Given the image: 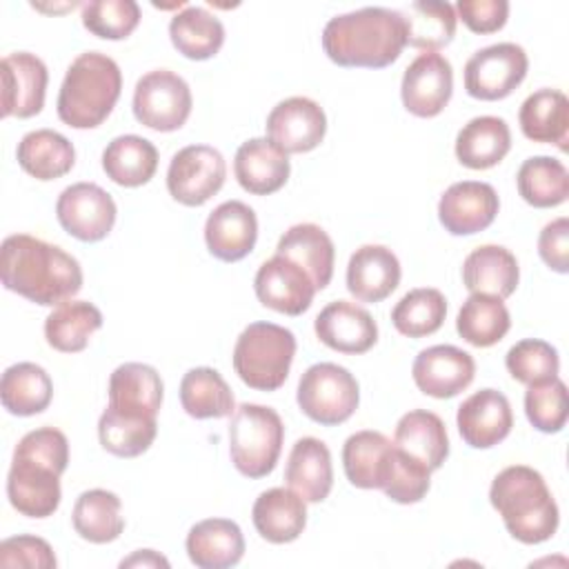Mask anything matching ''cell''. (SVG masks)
I'll use <instances>...</instances> for the list:
<instances>
[{
	"mask_svg": "<svg viewBox=\"0 0 569 569\" xmlns=\"http://www.w3.org/2000/svg\"><path fill=\"white\" fill-rule=\"evenodd\" d=\"M505 367L513 380L529 387L558 378L560 358L556 347H551L549 342L540 338H525L507 351Z\"/></svg>",
	"mask_w": 569,
	"mask_h": 569,
	"instance_id": "46",
	"label": "cell"
},
{
	"mask_svg": "<svg viewBox=\"0 0 569 569\" xmlns=\"http://www.w3.org/2000/svg\"><path fill=\"white\" fill-rule=\"evenodd\" d=\"M407 22V44L422 51H438L447 47L456 36L458 16L449 2H411L402 11Z\"/></svg>",
	"mask_w": 569,
	"mask_h": 569,
	"instance_id": "44",
	"label": "cell"
},
{
	"mask_svg": "<svg viewBox=\"0 0 569 569\" xmlns=\"http://www.w3.org/2000/svg\"><path fill=\"white\" fill-rule=\"evenodd\" d=\"M2 118H31L44 107V93L49 82L47 64L29 53L16 51L2 58Z\"/></svg>",
	"mask_w": 569,
	"mask_h": 569,
	"instance_id": "18",
	"label": "cell"
},
{
	"mask_svg": "<svg viewBox=\"0 0 569 569\" xmlns=\"http://www.w3.org/2000/svg\"><path fill=\"white\" fill-rule=\"evenodd\" d=\"M18 164L36 180H56L76 164V149L69 138L53 129H36L22 136L16 149Z\"/></svg>",
	"mask_w": 569,
	"mask_h": 569,
	"instance_id": "34",
	"label": "cell"
},
{
	"mask_svg": "<svg viewBox=\"0 0 569 569\" xmlns=\"http://www.w3.org/2000/svg\"><path fill=\"white\" fill-rule=\"evenodd\" d=\"M189 560L200 569H227L242 560L244 536L229 518H207L196 522L184 540Z\"/></svg>",
	"mask_w": 569,
	"mask_h": 569,
	"instance_id": "24",
	"label": "cell"
},
{
	"mask_svg": "<svg viewBox=\"0 0 569 569\" xmlns=\"http://www.w3.org/2000/svg\"><path fill=\"white\" fill-rule=\"evenodd\" d=\"M525 413L533 429L542 433H558L567 425V385L560 378H551L538 385H529L525 393Z\"/></svg>",
	"mask_w": 569,
	"mask_h": 569,
	"instance_id": "48",
	"label": "cell"
},
{
	"mask_svg": "<svg viewBox=\"0 0 569 569\" xmlns=\"http://www.w3.org/2000/svg\"><path fill=\"white\" fill-rule=\"evenodd\" d=\"M0 278L4 289L42 307H58L82 289L80 262L64 249L29 233L2 240Z\"/></svg>",
	"mask_w": 569,
	"mask_h": 569,
	"instance_id": "1",
	"label": "cell"
},
{
	"mask_svg": "<svg viewBox=\"0 0 569 569\" xmlns=\"http://www.w3.org/2000/svg\"><path fill=\"white\" fill-rule=\"evenodd\" d=\"M120 567L122 569L124 567H164V569H169V560L153 549H138L129 558L120 560Z\"/></svg>",
	"mask_w": 569,
	"mask_h": 569,
	"instance_id": "53",
	"label": "cell"
},
{
	"mask_svg": "<svg viewBox=\"0 0 569 569\" xmlns=\"http://www.w3.org/2000/svg\"><path fill=\"white\" fill-rule=\"evenodd\" d=\"M158 433L156 416L118 409L107 405L98 420V438L104 451L118 458H136L144 453Z\"/></svg>",
	"mask_w": 569,
	"mask_h": 569,
	"instance_id": "32",
	"label": "cell"
},
{
	"mask_svg": "<svg viewBox=\"0 0 569 569\" xmlns=\"http://www.w3.org/2000/svg\"><path fill=\"white\" fill-rule=\"evenodd\" d=\"M229 456L247 478H264L276 469L284 442V425L276 409L242 402L229 420Z\"/></svg>",
	"mask_w": 569,
	"mask_h": 569,
	"instance_id": "7",
	"label": "cell"
},
{
	"mask_svg": "<svg viewBox=\"0 0 569 569\" xmlns=\"http://www.w3.org/2000/svg\"><path fill=\"white\" fill-rule=\"evenodd\" d=\"M511 149L509 124L498 116L471 118L456 136V158L467 169H491Z\"/></svg>",
	"mask_w": 569,
	"mask_h": 569,
	"instance_id": "31",
	"label": "cell"
},
{
	"mask_svg": "<svg viewBox=\"0 0 569 569\" xmlns=\"http://www.w3.org/2000/svg\"><path fill=\"white\" fill-rule=\"evenodd\" d=\"M180 405L196 420L227 418L236 411L231 387L211 367H193L182 376Z\"/></svg>",
	"mask_w": 569,
	"mask_h": 569,
	"instance_id": "41",
	"label": "cell"
},
{
	"mask_svg": "<svg viewBox=\"0 0 569 569\" xmlns=\"http://www.w3.org/2000/svg\"><path fill=\"white\" fill-rule=\"evenodd\" d=\"M500 209L496 189L489 182H453L438 202V220L451 236H471L487 229Z\"/></svg>",
	"mask_w": 569,
	"mask_h": 569,
	"instance_id": "17",
	"label": "cell"
},
{
	"mask_svg": "<svg viewBox=\"0 0 569 569\" xmlns=\"http://www.w3.org/2000/svg\"><path fill=\"white\" fill-rule=\"evenodd\" d=\"M453 69L438 51L420 53L402 76L400 98L409 113L418 118H436L451 100Z\"/></svg>",
	"mask_w": 569,
	"mask_h": 569,
	"instance_id": "14",
	"label": "cell"
},
{
	"mask_svg": "<svg viewBox=\"0 0 569 569\" xmlns=\"http://www.w3.org/2000/svg\"><path fill=\"white\" fill-rule=\"evenodd\" d=\"M102 169L120 187H142L156 176L158 149L142 136H118L102 151Z\"/></svg>",
	"mask_w": 569,
	"mask_h": 569,
	"instance_id": "36",
	"label": "cell"
},
{
	"mask_svg": "<svg viewBox=\"0 0 569 569\" xmlns=\"http://www.w3.org/2000/svg\"><path fill=\"white\" fill-rule=\"evenodd\" d=\"M120 509H122V502L113 491H107V489L82 491L71 513L73 529L82 540H89L93 545L113 542L124 529V518Z\"/></svg>",
	"mask_w": 569,
	"mask_h": 569,
	"instance_id": "40",
	"label": "cell"
},
{
	"mask_svg": "<svg viewBox=\"0 0 569 569\" xmlns=\"http://www.w3.org/2000/svg\"><path fill=\"white\" fill-rule=\"evenodd\" d=\"M393 445L422 462L429 471L442 467L449 456V436L442 418L427 409L407 411L393 431Z\"/></svg>",
	"mask_w": 569,
	"mask_h": 569,
	"instance_id": "29",
	"label": "cell"
},
{
	"mask_svg": "<svg viewBox=\"0 0 569 569\" xmlns=\"http://www.w3.org/2000/svg\"><path fill=\"white\" fill-rule=\"evenodd\" d=\"M284 480L305 502H322L333 487L329 447L313 436L296 440L287 460Z\"/></svg>",
	"mask_w": 569,
	"mask_h": 569,
	"instance_id": "26",
	"label": "cell"
},
{
	"mask_svg": "<svg viewBox=\"0 0 569 569\" xmlns=\"http://www.w3.org/2000/svg\"><path fill=\"white\" fill-rule=\"evenodd\" d=\"M538 253L551 271H569V220L565 216L542 227L538 236Z\"/></svg>",
	"mask_w": 569,
	"mask_h": 569,
	"instance_id": "52",
	"label": "cell"
},
{
	"mask_svg": "<svg viewBox=\"0 0 569 569\" xmlns=\"http://www.w3.org/2000/svg\"><path fill=\"white\" fill-rule=\"evenodd\" d=\"M489 502L500 513L507 531L522 545H540L558 529V505L533 467H505L491 482Z\"/></svg>",
	"mask_w": 569,
	"mask_h": 569,
	"instance_id": "4",
	"label": "cell"
},
{
	"mask_svg": "<svg viewBox=\"0 0 569 569\" xmlns=\"http://www.w3.org/2000/svg\"><path fill=\"white\" fill-rule=\"evenodd\" d=\"M511 327L509 309L500 298L471 293L456 318V331L473 347H493L500 342Z\"/></svg>",
	"mask_w": 569,
	"mask_h": 569,
	"instance_id": "43",
	"label": "cell"
},
{
	"mask_svg": "<svg viewBox=\"0 0 569 569\" xmlns=\"http://www.w3.org/2000/svg\"><path fill=\"white\" fill-rule=\"evenodd\" d=\"M278 256L293 260L313 280L316 289H325L333 276L336 249L329 233L313 222H300L289 227L276 247Z\"/></svg>",
	"mask_w": 569,
	"mask_h": 569,
	"instance_id": "28",
	"label": "cell"
},
{
	"mask_svg": "<svg viewBox=\"0 0 569 569\" xmlns=\"http://www.w3.org/2000/svg\"><path fill=\"white\" fill-rule=\"evenodd\" d=\"M298 407L318 425H342L360 402V387L349 369L336 362L311 365L298 382Z\"/></svg>",
	"mask_w": 569,
	"mask_h": 569,
	"instance_id": "8",
	"label": "cell"
},
{
	"mask_svg": "<svg viewBox=\"0 0 569 569\" xmlns=\"http://www.w3.org/2000/svg\"><path fill=\"white\" fill-rule=\"evenodd\" d=\"M253 289L260 305L284 316L305 313L318 291L302 267L278 253L258 267Z\"/></svg>",
	"mask_w": 569,
	"mask_h": 569,
	"instance_id": "15",
	"label": "cell"
},
{
	"mask_svg": "<svg viewBox=\"0 0 569 569\" xmlns=\"http://www.w3.org/2000/svg\"><path fill=\"white\" fill-rule=\"evenodd\" d=\"M453 9H456V16L473 33L500 31L509 18L507 0H458Z\"/></svg>",
	"mask_w": 569,
	"mask_h": 569,
	"instance_id": "51",
	"label": "cell"
},
{
	"mask_svg": "<svg viewBox=\"0 0 569 569\" xmlns=\"http://www.w3.org/2000/svg\"><path fill=\"white\" fill-rule=\"evenodd\" d=\"M520 280L516 256L500 244L476 247L462 262V282L471 293L509 298Z\"/></svg>",
	"mask_w": 569,
	"mask_h": 569,
	"instance_id": "27",
	"label": "cell"
},
{
	"mask_svg": "<svg viewBox=\"0 0 569 569\" xmlns=\"http://www.w3.org/2000/svg\"><path fill=\"white\" fill-rule=\"evenodd\" d=\"M251 520L267 542L287 545L307 527V502L293 489L273 487L256 498Z\"/></svg>",
	"mask_w": 569,
	"mask_h": 569,
	"instance_id": "25",
	"label": "cell"
},
{
	"mask_svg": "<svg viewBox=\"0 0 569 569\" xmlns=\"http://www.w3.org/2000/svg\"><path fill=\"white\" fill-rule=\"evenodd\" d=\"M447 316V300L433 287L407 291L391 309L393 327L407 338H425L436 333Z\"/></svg>",
	"mask_w": 569,
	"mask_h": 569,
	"instance_id": "45",
	"label": "cell"
},
{
	"mask_svg": "<svg viewBox=\"0 0 569 569\" xmlns=\"http://www.w3.org/2000/svg\"><path fill=\"white\" fill-rule=\"evenodd\" d=\"M267 138L287 156L313 151L327 133L322 107L305 96L280 100L267 116Z\"/></svg>",
	"mask_w": 569,
	"mask_h": 569,
	"instance_id": "13",
	"label": "cell"
},
{
	"mask_svg": "<svg viewBox=\"0 0 569 569\" xmlns=\"http://www.w3.org/2000/svg\"><path fill=\"white\" fill-rule=\"evenodd\" d=\"M238 184L253 196H269L282 189L289 180V156L269 138H251L242 142L233 158Z\"/></svg>",
	"mask_w": 569,
	"mask_h": 569,
	"instance_id": "23",
	"label": "cell"
},
{
	"mask_svg": "<svg viewBox=\"0 0 569 569\" xmlns=\"http://www.w3.org/2000/svg\"><path fill=\"white\" fill-rule=\"evenodd\" d=\"M525 138L542 144H556L567 151L569 100L558 89H538L525 98L518 113Z\"/></svg>",
	"mask_w": 569,
	"mask_h": 569,
	"instance_id": "30",
	"label": "cell"
},
{
	"mask_svg": "<svg viewBox=\"0 0 569 569\" xmlns=\"http://www.w3.org/2000/svg\"><path fill=\"white\" fill-rule=\"evenodd\" d=\"M431 487V471L393 445L389 469L382 482V491L398 505L420 502Z\"/></svg>",
	"mask_w": 569,
	"mask_h": 569,
	"instance_id": "49",
	"label": "cell"
},
{
	"mask_svg": "<svg viewBox=\"0 0 569 569\" xmlns=\"http://www.w3.org/2000/svg\"><path fill=\"white\" fill-rule=\"evenodd\" d=\"M405 44V16L387 7H362L333 16L322 29V49L338 67L385 69L400 58Z\"/></svg>",
	"mask_w": 569,
	"mask_h": 569,
	"instance_id": "3",
	"label": "cell"
},
{
	"mask_svg": "<svg viewBox=\"0 0 569 569\" xmlns=\"http://www.w3.org/2000/svg\"><path fill=\"white\" fill-rule=\"evenodd\" d=\"M102 327L100 309L89 300H67L58 305L44 320V338L49 347L62 353L82 351L91 336Z\"/></svg>",
	"mask_w": 569,
	"mask_h": 569,
	"instance_id": "39",
	"label": "cell"
},
{
	"mask_svg": "<svg viewBox=\"0 0 569 569\" xmlns=\"http://www.w3.org/2000/svg\"><path fill=\"white\" fill-rule=\"evenodd\" d=\"M116 202L96 182H76L58 196L56 216L60 227L82 242H98L116 224Z\"/></svg>",
	"mask_w": 569,
	"mask_h": 569,
	"instance_id": "12",
	"label": "cell"
},
{
	"mask_svg": "<svg viewBox=\"0 0 569 569\" xmlns=\"http://www.w3.org/2000/svg\"><path fill=\"white\" fill-rule=\"evenodd\" d=\"M296 356V336L276 322H251L233 347L238 378L256 391H276L284 385Z\"/></svg>",
	"mask_w": 569,
	"mask_h": 569,
	"instance_id": "6",
	"label": "cell"
},
{
	"mask_svg": "<svg viewBox=\"0 0 569 569\" xmlns=\"http://www.w3.org/2000/svg\"><path fill=\"white\" fill-rule=\"evenodd\" d=\"M529 58L516 42L478 49L465 64V91L476 100H502L525 80Z\"/></svg>",
	"mask_w": 569,
	"mask_h": 569,
	"instance_id": "10",
	"label": "cell"
},
{
	"mask_svg": "<svg viewBox=\"0 0 569 569\" xmlns=\"http://www.w3.org/2000/svg\"><path fill=\"white\" fill-rule=\"evenodd\" d=\"M258 240L256 211L240 202L227 200L218 204L204 222V242L213 258L222 262H238L249 256Z\"/></svg>",
	"mask_w": 569,
	"mask_h": 569,
	"instance_id": "20",
	"label": "cell"
},
{
	"mask_svg": "<svg viewBox=\"0 0 569 569\" xmlns=\"http://www.w3.org/2000/svg\"><path fill=\"white\" fill-rule=\"evenodd\" d=\"M411 376L425 396L445 400L458 396L473 382L476 362L460 347L433 345L416 356Z\"/></svg>",
	"mask_w": 569,
	"mask_h": 569,
	"instance_id": "16",
	"label": "cell"
},
{
	"mask_svg": "<svg viewBox=\"0 0 569 569\" xmlns=\"http://www.w3.org/2000/svg\"><path fill=\"white\" fill-rule=\"evenodd\" d=\"M516 184L520 198L536 209H551L569 198V171L551 156L527 158L516 173Z\"/></svg>",
	"mask_w": 569,
	"mask_h": 569,
	"instance_id": "42",
	"label": "cell"
},
{
	"mask_svg": "<svg viewBox=\"0 0 569 569\" xmlns=\"http://www.w3.org/2000/svg\"><path fill=\"white\" fill-rule=\"evenodd\" d=\"M398 256L385 244L358 247L347 264V289L360 302H380L400 284Z\"/></svg>",
	"mask_w": 569,
	"mask_h": 569,
	"instance_id": "22",
	"label": "cell"
},
{
	"mask_svg": "<svg viewBox=\"0 0 569 569\" xmlns=\"http://www.w3.org/2000/svg\"><path fill=\"white\" fill-rule=\"evenodd\" d=\"M393 442L380 431H356L345 440L342 467L347 480L358 489H380L389 469Z\"/></svg>",
	"mask_w": 569,
	"mask_h": 569,
	"instance_id": "33",
	"label": "cell"
},
{
	"mask_svg": "<svg viewBox=\"0 0 569 569\" xmlns=\"http://www.w3.org/2000/svg\"><path fill=\"white\" fill-rule=\"evenodd\" d=\"M82 24L104 40L129 38L140 24V4L136 0H89L82 4Z\"/></svg>",
	"mask_w": 569,
	"mask_h": 569,
	"instance_id": "47",
	"label": "cell"
},
{
	"mask_svg": "<svg viewBox=\"0 0 569 569\" xmlns=\"http://www.w3.org/2000/svg\"><path fill=\"white\" fill-rule=\"evenodd\" d=\"M164 385L160 373L144 362H124L109 376V405L158 418Z\"/></svg>",
	"mask_w": 569,
	"mask_h": 569,
	"instance_id": "35",
	"label": "cell"
},
{
	"mask_svg": "<svg viewBox=\"0 0 569 569\" xmlns=\"http://www.w3.org/2000/svg\"><path fill=\"white\" fill-rule=\"evenodd\" d=\"M53 398L49 373L36 362H16L4 369L0 380V400L11 416L42 413Z\"/></svg>",
	"mask_w": 569,
	"mask_h": 569,
	"instance_id": "38",
	"label": "cell"
},
{
	"mask_svg": "<svg viewBox=\"0 0 569 569\" xmlns=\"http://www.w3.org/2000/svg\"><path fill=\"white\" fill-rule=\"evenodd\" d=\"M456 425L469 447L491 449L511 433V405L502 391L491 387L480 389L458 407Z\"/></svg>",
	"mask_w": 569,
	"mask_h": 569,
	"instance_id": "19",
	"label": "cell"
},
{
	"mask_svg": "<svg viewBox=\"0 0 569 569\" xmlns=\"http://www.w3.org/2000/svg\"><path fill=\"white\" fill-rule=\"evenodd\" d=\"M227 178L222 153L209 144L182 147L169 162L167 191L184 207H200L213 198Z\"/></svg>",
	"mask_w": 569,
	"mask_h": 569,
	"instance_id": "11",
	"label": "cell"
},
{
	"mask_svg": "<svg viewBox=\"0 0 569 569\" xmlns=\"http://www.w3.org/2000/svg\"><path fill=\"white\" fill-rule=\"evenodd\" d=\"M193 107L191 89L178 73L153 69L144 73L133 89V116L153 131L180 129Z\"/></svg>",
	"mask_w": 569,
	"mask_h": 569,
	"instance_id": "9",
	"label": "cell"
},
{
	"mask_svg": "<svg viewBox=\"0 0 569 569\" xmlns=\"http://www.w3.org/2000/svg\"><path fill=\"white\" fill-rule=\"evenodd\" d=\"M122 91V73L113 58L84 51L69 64L58 91V118L73 129H93L107 120Z\"/></svg>",
	"mask_w": 569,
	"mask_h": 569,
	"instance_id": "5",
	"label": "cell"
},
{
	"mask_svg": "<svg viewBox=\"0 0 569 569\" xmlns=\"http://www.w3.org/2000/svg\"><path fill=\"white\" fill-rule=\"evenodd\" d=\"M171 44L189 60L213 58L224 42V27L216 13L204 7L187 4L169 22Z\"/></svg>",
	"mask_w": 569,
	"mask_h": 569,
	"instance_id": "37",
	"label": "cell"
},
{
	"mask_svg": "<svg viewBox=\"0 0 569 569\" xmlns=\"http://www.w3.org/2000/svg\"><path fill=\"white\" fill-rule=\"evenodd\" d=\"M69 462V440L56 427H38L20 438L7 473V498L27 518H49L58 511L60 476Z\"/></svg>",
	"mask_w": 569,
	"mask_h": 569,
	"instance_id": "2",
	"label": "cell"
},
{
	"mask_svg": "<svg viewBox=\"0 0 569 569\" xmlns=\"http://www.w3.org/2000/svg\"><path fill=\"white\" fill-rule=\"evenodd\" d=\"M322 345L340 353H367L378 340V325L371 313L349 300L329 302L313 322Z\"/></svg>",
	"mask_w": 569,
	"mask_h": 569,
	"instance_id": "21",
	"label": "cell"
},
{
	"mask_svg": "<svg viewBox=\"0 0 569 569\" xmlns=\"http://www.w3.org/2000/svg\"><path fill=\"white\" fill-rule=\"evenodd\" d=\"M58 565L51 545L38 536H11L0 542V567H31L53 569Z\"/></svg>",
	"mask_w": 569,
	"mask_h": 569,
	"instance_id": "50",
	"label": "cell"
}]
</instances>
